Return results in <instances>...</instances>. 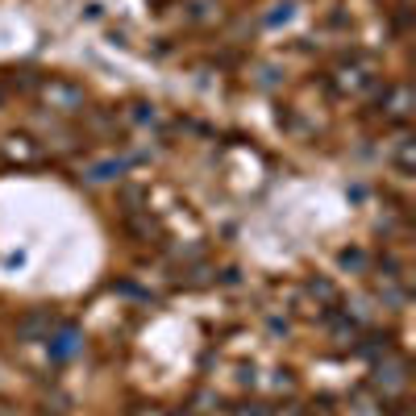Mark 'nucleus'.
I'll use <instances>...</instances> for the list:
<instances>
[{
  "instance_id": "1",
  "label": "nucleus",
  "mask_w": 416,
  "mask_h": 416,
  "mask_svg": "<svg viewBox=\"0 0 416 416\" xmlns=\"http://www.w3.org/2000/svg\"><path fill=\"white\" fill-rule=\"evenodd\" d=\"M58 342H63V346H54V354H58V358H67V354H75V333H63Z\"/></svg>"
}]
</instances>
